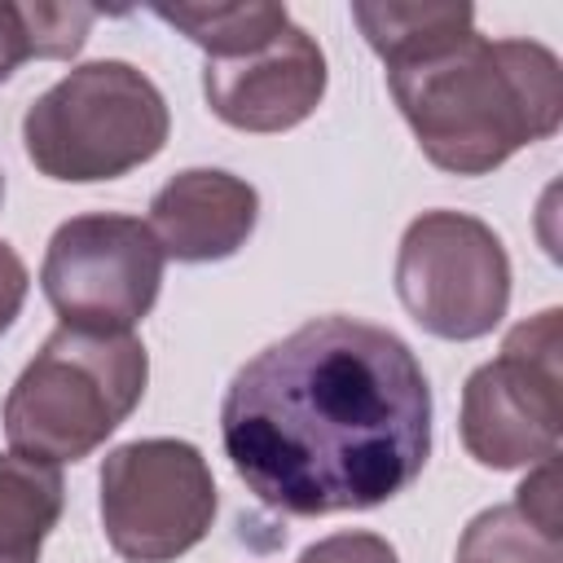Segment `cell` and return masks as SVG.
I'll return each instance as SVG.
<instances>
[{
    "label": "cell",
    "mask_w": 563,
    "mask_h": 563,
    "mask_svg": "<svg viewBox=\"0 0 563 563\" xmlns=\"http://www.w3.org/2000/svg\"><path fill=\"white\" fill-rule=\"evenodd\" d=\"M299 563H396V550L378 532H334L308 545Z\"/></svg>",
    "instance_id": "2e32d148"
},
{
    "label": "cell",
    "mask_w": 563,
    "mask_h": 563,
    "mask_svg": "<svg viewBox=\"0 0 563 563\" xmlns=\"http://www.w3.org/2000/svg\"><path fill=\"white\" fill-rule=\"evenodd\" d=\"M26 286H31V277H26L22 255L0 238V334L18 321L22 299H26Z\"/></svg>",
    "instance_id": "ac0fdd59"
},
{
    "label": "cell",
    "mask_w": 563,
    "mask_h": 563,
    "mask_svg": "<svg viewBox=\"0 0 563 563\" xmlns=\"http://www.w3.org/2000/svg\"><path fill=\"white\" fill-rule=\"evenodd\" d=\"M154 18L176 26L189 44L207 53V62L251 53L290 26L286 4L268 0H233V4H154Z\"/></svg>",
    "instance_id": "4fadbf2b"
},
{
    "label": "cell",
    "mask_w": 563,
    "mask_h": 563,
    "mask_svg": "<svg viewBox=\"0 0 563 563\" xmlns=\"http://www.w3.org/2000/svg\"><path fill=\"white\" fill-rule=\"evenodd\" d=\"M396 295L427 334L484 339L510 308L506 246L466 211H422L400 238Z\"/></svg>",
    "instance_id": "8992f818"
},
{
    "label": "cell",
    "mask_w": 563,
    "mask_h": 563,
    "mask_svg": "<svg viewBox=\"0 0 563 563\" xmlns=\"http://www.w3.org/2000/svg\"><path fill=\"white\" fill-rule=\"evenodd\" d=\"M457 563H563L559 532L541 528L515 501L475 515L462 532Z\"/></svg>",
    "instance_id": "5bb4252c"
},
{
    "label": "cell",
    "mask_w": 563,
    "mask_h": 563,
    "mask_svg": "<svg viewBox=\"0 0 563 563\" xmlns=\"http://www.w3.org/2000/svg\"><path fill=\"white\" fill-rule=\"evenodd\" d=\"M167 101L132 62H84L26 106L22 145L40 176L92 185L128 176L167 145Z\"/></svg>",
    "instance_id": "277c9868"
},
{
    "label": "cell",
    "mask_w": 563,
    "mask_h": 563,
    "mask_svg": "<svg viewBox=\"0 0 563 563\" xmlns=\"http://www.w3.org/2000/svg\"><path fill=\"white\" fill-rule=\"evenodd\" d=\"M145 383L150 356L132 330L57 325L4 400L9 449L48 466L79 462L123 427Z\"/></svg>",
    "instance_id": "3957f363"
},
{
    "label": "cell",
    "mask_w": 563,
    "mask_h": 563,
    "mask_svg": "<svg viewBox=\"0 0 563 563\" xmlns=\"http://www.w3.org/2000/svg\"><path fill=\"white\" fill-rule=\"evenodd\" d=\"M202 92L216 119L238 132H286L325 97V53L303 26H286L268 44L202 66Z\"/></svg>",
    "instance_id": "9c48e42d"
},
{
    "label": "cell",
    "mask_w": 563,
    "mask_h": 563,
    "mask_svg": "<svg viewBox=\"0 0 563 563\" xmlns=\"http://www.w3.org/2000/svg\"><path fill=\"white\" fill-rule=\"evenodd\" d=\"M31 57H40V53H35V35H31V13H26V4L0 0V84H4L22 62H31Z\"/></svg>",
    "instance_id": "e0dca14e"
},
{
    "label": "cell",
    "mask_w": 563,
    "mask_h": 563,
    "mask_svg": "<svg viewBox=\"0 0 563 563\" xmlns=\"http://www.w3.org/2000/svg\"><path fill=\"white\" fill-rule=\"evenodd\" d=\"M352 18L369 48L387 62L413 57L422 48H435L462 31L475 26V9L466 0H413V4H391V0H356Z\"/></svg>",
    "instance_id": "7c38bea8"
},
{
    "label": "cell",
    "mask_w": 563,
    "mask_h": 563,
    "mask_svg": "<svg viewBox=\"0 0 563 563\" xmlns=\"http://www.w3.org/2000/svg\"><path fill=\"white\" fill-rule=\"evenodd\" d=\"M220 440L246 488L282 515L369 510L422 475L431 387L400 334L317 317L233 374Z\"/></svg>",
    "instance_id": "6da1fadb"
},
{
    "label": "cell",
    "mask_w": 563,
    "mask_h": 563,
    "mask_svg": "<svg viewBox=\"0 0 563 563\" xmlns=\"http://www.w3.org/2000/svg\"><path fill=\"white\" fill-rule=\"evenodd\" d=\"M0 198H4V180H0Z\"/></svg>",
    "instance_id": "d6986e66"
},
{
    "label": "cell",
    "mask_w": 563,
    "mask_h": 563,
    "mask_svg": "<svg viewBox=\"0 0 563 563\" xmlns=\"http://www.w3.org/2000/svg\"><path fill=\"white\" fill-rule=\"evenodd\" d=\"M216 519V479L189 440H132L101 462V528L128 563H172Z\"/></svg>",
    "instance_id": "52a82bcc"
},
{
    "label": "cell",
    "mask_w": 563,
    "mask_h": 563,
    "mask_svg": "<svg viewBox=\"0 0 563 563\" xmlns=\"http://www.w3.org/2000/svg\"><path fill=\"white\" fill-rule=\"evenodd\" d=\"M260 220V194L220 167H189L172 176L150 202V233L163 255L180 264L229 260Z\"/></svg>",
    "instance_id": "30bf717a"
},
{
    "label": "cell",
    "mask_w": 563,
    "mask_h": 563,
    "mask_svg": "<svg viewBox=\"0 0 563 563\" xmlns=\"http://www.w3.org/2000/svg\"><path fill=\"white\" fill-rule=\"evenodd\" d=\"M387 88L422 154L453 176H484L563 123V66L537 40H484L475 26L387 62Z\"/></svg>",
    "instance_id": "7a4b0ae2"
},
{
    "label": "cell",
    "mask_w": 563,
    "mask_h": 563,
    "mask_svg": "<svg viewBox=\"0 0 563 563\" xmlns=\"http://www.w3.org/2000/svg\"><path fill=\"white\" fill-rule=\"evenodd\" d=\"M62 497L57 466L0 453V563H40V545L62 519Z\"/></svg>",
    "instance_id": "8fae6325"
},
{
    "label": "cell",
    "mask_w": 563,
    "mask_h": 563,
    "mask_svg": "<svg viewBox=\"0 0 563 563\" xmlns=\"http://www.w3.org/2000/svg\"><path fill=\"white\" fill-rule=\"evenodd\" d=\"M26 13L40 57H75L84 48L88 26L101 18V9L92 4H26Z\"/></svg>",
    "instance_id": "9a60e30c"
},
{
    "label": "cell",
    "mask_w": 563,
    "mask_h": 563,
    "mask_svg": "<svg viewBox=\"0 0 563 563\" xmlns=\"http://www.w3.org/2000/svg\"><path fill=\"white\" fill-rule=\"evenodd\" d=\"M563 312L519 321L501 352L462 387V444L479 466L515 471L559 453L563 435Z\"/></svg>",
    "instance_id": "5b68a950"
},
{
    "label": "cell",
    "mask_w": 563,
    "mask_h": 563,
    "mask_svg": "<svg viewBox=\"0 0 563 563\" xmlns=\"http://www.w3.org/2000/svg\"><path fill=\"white\" fill-rule=\"evenodd\" d=\"M40 286L62 325L123 334L158 299L163 251L150 224L132 216H75L48 238Z\"/></svg>",
    "instance_id": "ba28073f"
}]
</instances>
